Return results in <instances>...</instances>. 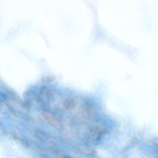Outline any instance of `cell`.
Returning a JSON list of instances; mask_svg holds the SVG:
<instances>
[{
  "mask_svg": "<svg viewBox=\"0 0 158 158\" xmlns=\"http://www.w3.org/2000/svg\"><path fill=\"white\" fill-rule=\"evenodd\" d=\"M64 105L67 109L69 110L73 109L75 108V101L72 99H67L64 101Z\"/></svg>",
  "mask_w": 158,
  "mask_h": 158,
  "instance_id": "cell-2",
  "label": "cell"
},
{
  "mask_svg": "<svg viewBox=\"0 0 158 158\" xmlns=\"http://www.w3.org/2000/svg\"><path fill=\"white\" fill-rule=\"evenodd\" d=\"M53 78V77H47L43 78V80L44 82H49L52 80Z\"/></svg>",
  "mask_w": 158,
  "mask_h": 158,
  "instance_id": "cell-3",
  "label": "cell"
},
{
  "mask_svg": "<svg viewBox=\"0 0 158 158\" xmlns=\"http://www.w3.org/2000/svg\"><path fill=\"white\" fill-rule=\"evenodd\" d=\"M43 116L47 122L53 126H57L59 125L56 118L49 113L47 112H44L43 113Z\"/></svg>",
  "mask_w": 158,
  "mask_h": 158,
  "instance_id": "cell-1",
  "label": "cell"
}]
</instances>
